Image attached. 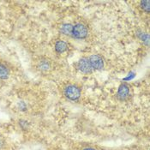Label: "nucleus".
Listing matches in <instances>:
<instances>
[{
	"label": "nucleus",
	"mask_w": 150,
	"mask_h": 150,
	"mask_svg": "<svg viewBox=\"0 0 150 150\" xmlns=\"http://www.w3.org/2000/svg\"><path fill=\"white\" fill-rule=\"evenodd\" d=\"M64 95L70 100L76 101L81 96V89L76 85H69L64 88Z\"/></svg>",
	"instance_id": "f257e3e1"
},
{
	"label": "nucleus",
	"mask_w": 150,
	"mask_h": 150,
	"mask_svg": "<svg viewBox=\"0 0 150 150\" xmlns=\"http://www.w3.org/2000/svg\"><path fill=\"white\" fill-rule=\"evenodd\" d=\"M88 34V30L87 27L81 23H77L73 26L72 36L76 39H85Z\"/></svg>",
	"instance_id": "f03ea898"
},
{
	"label": "nucleus",
	"mask_w": 150,
	"mask_h": 150,
	"mask_svg": "<svg viewBox=\"0 0 150 150\" xmlns=\"http://www.w3.org/2000/svg\"><path fill=\"white\" fill-rule=\"evenodd\" d=\"M88 60L90 62V64H91L93 69L100 70V69H102L104 68V60L100 55H98V54L91 55L88 58Z\"/></svg>",
	"instance_id": "7ed1b4c3"
},
{
	"label": "nucleus",
	"mask_w": 150,
	"mask_h": 150,
	"mask_svg": "<svg viewBox=\"0 0 150 150\" xmlns=\"http://www.w3.org/2000/svg\"><path fill=\"white\" fill-rule=\"evenodd\" d=\"M77 68L79 69L80 71H81L82 73H85V74L91 73L93 70L88 58H81L77 63Z\"/></svg>",
	"instance_id": "20e7f679"
},
{
	"label": "nucleus",
	"mask_w": 150,
	"mask_h": 150,
	"mask_svg": "<svg viewBox=\"0 0 150 150\" xmlns=\"http://www.w3.org/2000/svg\"><path fill=\"white\" fill-rule=\"evenodd\" d=\"M129 94V87L126 83H122L118 87L117 90V98L121 100H125Z\"/></svg>",
	"instance_id": "39448f33"
},
{
	"label": "nucleus",
	"mask_w": 150,
	"mask_h": 150,
	"mask_svg": "<svg viewBox=\"0 0 150 150\" xmlns=\"http://www.w3.org/2000/svg\"><path fill=\"white\" fill-rule=\"evenodd\" d=\"M73 26L69 23H64L60 27V32L64 35H72Z\"/></svg>",
	"instance_id": "423d86ee"
},
{
	"label": "nucleus",
	"mask_w": 150,
	"mask_h": 150,
	"mask_svg": "<svg viewBox=\"0 0 150 150\" xmlns=\"http://www.w3.org/2000/svg\"><path fill=\"white\" fill-rule=\"evenodd\" d=\"M67 49H68V46H67V44L64 41L58 40V41L56 42V44H55V50H56L57 52H58V53L64 52Z\"/></svg>",
	"instance_id": "0eeeda50"
},
{
	"label": "nucleus",
	"mask_w": 150,
	"mask_h": 150,
	"mask_svg": "<svg viewBox=\"0 0 150 150\" xmlns=\"http://www.w3.org/2000/svg\"><path fill=\"white\" fill-rule=\"evenodd\" d=\"M9 74H10L9 69L5 65L0 64V78L1 79H6V78H8Z\"/></svg>",
	"instance_id": "6e6552de"
},
{
	"label": "nucleus",
	"mask_w": 150,
	"mask_h": 150,
	"mask_svg": "<svg viewBox=\"0 0 150 150\" xmlns=\"http://www.w3.org/2000/svg\"><path fill=\"white\" fill-rule=\"evenodd\" d=\"M38 68L42 70V71H46L50 69V63L47 61V60H43V61H40L39 63V65H38Z\"/></svg>",
	"instance_id": "1a4fd4ad"
},
{
	"label": "nucleus",
	"mask_w": 150,
	"mask_h": 150,
	"mask_svg": "<svg viewBox=\"0 0 150 150\" xmlns=\"http://www.w3.org/2000/svg\"><path fill=\"white\" fill-rule=\"evenodd\" d=\"M141 7L142 8V10H144V11L149 13L150 12L149 0H143V1H141Z\"/></svg>",
	"instance_id": "9d476101"
},
{
	"label": "nucleus",
	"mask_w": 150,
	"mask_h": 150,
	"mask_svg": "<svg viewBox=\"0 0 150 150\" xmlns=\"http://www.w3.org/2000/svg\"><path fill=\"white\" fill-rule=\"evenodd\" d=\"M82 150H96V149H92V148H87V149H82Z\"/></svg>",
	"instance_id": "9b49d317"
}]
</instances>
